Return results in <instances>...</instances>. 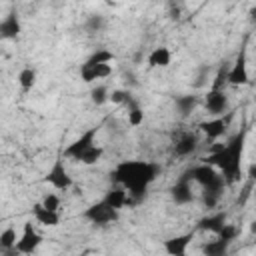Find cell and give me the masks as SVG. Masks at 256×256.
Wrapping results in <instances>:
<instances>
[{"label": "cell", "mask_w": 256, "mask_h": 256, "mask_svg": "<svg viewBox=\"0 0 256 256\" xmlns=\"http://www.w3.org/2000/svg\"><path fill=\"white\" fill-rule=\"evenodd\" d=\"M158 174H160V166L154 164V162H148V160H124L114 168L112 178H114V182L118 186L128 190L132 204H138L146 196L148 186L156 180Z\"/></svg>", "instance_id": "cell-1"}, {"label": "cell", "mask_w": 256, "mask_h": 256, "mask_svg": "<svg viewBox=\"0 0 256 256\" xmlns=\"http://www.w3.org/2000/svg\"><path fill=\"white\" fill-rule=\"evenodd\" d=\"M244 144H246V128L236 132L226 144L214 146L212 152L202 158V162L220 170L226 182H236L242 178V158H244Z\"/></svg>", "instance_id": "cell-2"}, {"label": "cell", "mask_w": 256, "mask_h": 256, "mask_svg": "<svg viewBox=\"0 0 256 256\" xmlns=\"http://www.w3.org/2000/svg\"><path fill=\"white\" fill-rule=\"evenodd\" d=\"M82 216H84L86 220H90L92 224H96V226H106V224H112V222L118 220V210L110 208L104 200H100V202L90 204V206L82 212Z\"/></svg>", "instance_id": "cell-3"}, {"label": "cell", "mask_w": 256, "mask_h": 256, "mask_svg": "<svg viewBox=\"0 0 256 256\" xmlns=\"http://www.w3.org/2000/svg\"><path fill=\"white\" fill-rule=\"evenodd\" d=\"M40 244H42L40 232L34 228L32 222H24L22 234H20V238H18V242H16V250H18L22 256H30V254H34V252L38 250Z\"/></svg>", "instance_id": "cell-4"}, {"label": "cell", "mask_w": 256, "mask_h": 256, "mask_svg": "<svg viewBox=\"0 0 256 256\" xmlns=\"http://www.w3.org/2000/svg\"><path fill=\"white\" fill-rule=\"evenodd\" d=\"M96 136H98V126H90V128H86V130H84L72 144H68V146L64 148V156L76 160L82 152H86L88 148L96 146Z\"/></svg>", "instance_id": "cell-5"}, {"label": "cell", "mask_w": 256, "mask_h": 256, "mask_svg": "<svg viewBox=\"0 0 256 256\" xmlns=\"http://www.w3.org/2000/svg\"><path fill=\"white\" fill-rule=\"evenodd\" d=\"M250 82L248 74V60H246V50L242 48L234 60V64L228 70V84L230 86H246Z\"/></svg>", "instance_id": "cell-6"}, {"label": "cell", "mask_w": 256, "mask_h": 256, "mask_svg": "<svg viewBox=\"0 0 256 256\" xmlns=\"http://www.w3.org/2000/svg\"><path fill=\"white\" fill-rule=\"evenodd\" d=\"M44 180H46L50 186H54L56 190H68V188L74 184V182H72V176L68 174V170H66L62 158H56V160H54V164H52V168H50V172L46 174Z\"/></svg>", "instance_id": "cell-7"}, {"label": "cell", "mask_w": 256, "mask_h": 256, "mask_svg": "<svg viewBox=\"0 0 256 256\" xmlns=\"http://www.w3.org/2000/svg\"><path fill=\"white\" fill-rule=\"evenodd\" d=\"M194 240V230L192 232H184V234H176L172 238L162 240V248L168 256H186L190 242Z\"/></svg>", "instance_id": "cell-8"}, {"label": "cell", "mask_w": 256, "mask_h": 256, "mask_svg": "<svg viewBox=\"0 0 256 256\" xmlns=\"http://www.w3.org/2000/svg\"><path fill=\"white\" fill-rule=\"evenodd\" d=\"M232 116H234V112H228V114H226V118H224V116H216V118L204 120V122H200V124H198V128H200V130H202L210 140H218V138H222V136H224V132H226L228 122L232 120Z\"/></svg>", "instance_id": "cell-9"}, {"label": "cell", "mask_w": 256, "mask_h": 256, "mask_svg": "<svg viewBox=\"0 0 256 256\" xmlns=\"http://www.w3.org/2000/svg\"><path fill=\"white\" fill-rule=\"evenodd\" d=\"M204 108L208 114H212L214 118L216 116H222L228 108V96L224 90H208L206 96H204Z\"/></svg>", "instance_id": "cell-10"}, {"label": "cell", "mask_w": 256, "mask_h": 256, "mask_svg": "<svg viewBox=\"0 0 256 256\" xmlns=\"http://www.w3.org/2000/svg\"><path fill=\"white\" fill-rule=\"evenodd\" d=\"M170 198H172L174 204H178V206L190 204V202L194 200V192H192L190 182L184 180V178H178V180L172 184V188H170Z\"/></svg>", "instance_id": "cell-11"}, {"label": "cell", "mask_w": 256, "mask_h": 256, "mask_svg": "<svg viewBox=\"0 0 256 256\" xmlns=\"http://www.w3.org/2000/svg\"><path fill=\"white\" fill-rule=\"evenodd\" d=\"M224 226H226V212H224V210H220V212H214V214H208V216L200 218V220H198V224H196V230L218 234Z\"/></svg>", "instance_id": "cell-12"}, {"label": "cell", "mask_w": 256, "mask_h": 256, "mask_svg": "<svg viewBox=\"0 0 256 256\" xmlns=\"http://www.w3.org/2000/svg\"><path fill=\"white\" fill-rule=\"evenodd\" d=\"M110 208H114V210H122L124 206H130L132 204V200H130V194H128V190L126 188H122V186H116V188H110L106 194H104V198H102Z\"/></svg>", "instance_id": "cell-13"}, {"label": "cell", "mask_w": 256, "mask_h": 256, "mask_svg": "<svg viewBox=\"0 0 256 256\" xmlns=\"http://www.w3.org/2000/svg\"><path fill=\"white\" fill-rule=\"evenodd\" d=\"M20 30H22L20 28V18H18L16 12H10L8 16L2 18V22H0V38L2 40H14V38H18Z\"/></svg>", "instance_id": "cell-14"}, {"label": "cell", "mask_w": 256, "mask_h": 256, "mask_svg": "<svg viewBox=\"0 0 256 256\" xmlns=\"http://www.w3.org/2000/svg\"><path fill=\"white\" fill-rule=\"evenodd\" d=\"M110 74H112V66L110 64H100V66L82 64L80 66V78H82V82H94V80L106 78Z\"/></svg>", "instance_id": "cell-15"}, {"label": "cell", "mask_w": 256, "mask_h": 256, "mask_svg": "<svg viewBox=\"0 0 256 256\" xmlns=\"http://www.w3.org/2000/svg\"><path fill=\"white\" fill-rule=\"evenodd\" d=\"M32 216H34V220H36L38 224L48 226V228H54V226H58V222H60V214H58V212H52V210H48V208H44L42 202H38V204L32 206Z\"/></svg>", "instance_id": "cell-16"}, {"label": "cell", "mask_w": 256, "mask_h": 256, "mask_svg": "<svg viewBox=\"0 0 256 256\" xmlns=\"http://www.w3.org/2000/svg\"><path fill=\"white\" fill-rule=\"evenodd\" d=\"M146 62H148L150 68H168L170 62H172V52L166 46H158L148 54Z\"/></svg>", "instance_id": "cell-17"}, {"label": "cell", "mask_w": 256, "mask_h": 256, "mask_svg": "<svg viewBox=\"0 0 256 256\" xmlns=\"http://www.w3.org/2000/svg\"><path fill=\"white\" fill-rule=\"evenodd\" d=\"M230 246H232L230 240H224V238L216 236L214 240H210L202 246V256H228Z\"/></svg>", "instance_id": "cell-18"}, {"label": "cell", "mask_w": 256, "mask_h": 256, "mask_svg": "<svg viewBox=\"0 0 256 256\" xmlns=\"http://www.w3.org/2000/svg\"><path fill=\"white\" fill-rule=\"evenodd\" d=\"M196 146H198V136H196L194 132H186V134H182V136L176 140V144H174V154H176V156H188V154H192V152L196 150Z\"/></svg>", "instance_id": "cell-19"}, {"label": "cell", "mask_w": 256, "mask_h": 256, "mask_svg": "<svg viewBox=\"0 0 256 256\" xmlns=\"http://www.w3.org/2000/svg\"><path fill=\"white\" fill-rule=\"evenodd\" d=\"M116 60V54L112 50H106V48H100L96 52H92L84 64H90V66H100V64H110Z\"/></svg>", "instance_id": "cell-20"}, {"label": "cell", "mask_w": 256, "mask_h": 256, "mask_svg": "<svg viewBox=\"0 0 256 256\" xmlns=\"http://www.w3.org/2000/svg\"><path fill=\"white\" fill-rule=\"evenodd\" d=\"M174 104H176V110H178L182 116H188V114L196 108L198 98H196L194 94H184V96H178V98L174 100Z\"/></svg>", "instance_id": "cell-21"}, {"label": "cell", "mask_w": 256, "mask_h": 256, "mask_svg": "<svg viewBox=\"0 0 256 256\" xmlns=\"http://www.w3.org/2000/svg\"><path fill=\"white\" fill-rule=\"evenodd\" d=\"M102 156H104V148L102 146H92V148H88L86 152H82L76 160L80 162V164H86V166H90V164H96V162H100L102 160Z\"/></svg>", "instance_id": "cell-22"}, {"label": "cell", "mask_w": 256, "mask_h": 256, "mask_svg": "<svg viewBox=\"0 0 256 256\" xmlns=\"http://www.w3.org/2000/svg\"><path fill=\"white\" fill-rule=\"evenodd\" d=\"M18 84L24 92L32 90L34 84H36V70L34 68H22L20 74H18Z\"/></svg>", "instance_id": "cell-23"}, {"label": "cell", "mask_w": 256, "mask_h": 256, "mask_svg": "<svg viewBox=\"0 0 256 256\" xmlns=\"http://www.w3.org/2000/svg\"><path fill=\"white\" fill-rule=\"evenodd\" d=\"M144 122V110L138 106V102L134 98H130L128 102V124L130 126H140Z\"/></svg>", "instance_id": "cell-24"}, {"label": "cell", "mask_w": 256, "mask_h": 256, "mask_svg": "<svg viewBox=\"0 0 256 256\" xmlns=\"http://www.w3.org/2000/svg\"><path fill=\"white\" fill-rule=\"evenodd\" d=\"M16 242H18L16 230L14 228H4L2 234H0V248L2 250H12V248H16Z\"/></svg>", "instance_id": "cell-25"}, {"label": "cell", "mask_w": 256, "mask_h": 256, "mask_svg": "<svg viewBox=\"0 0 256 256\" xmlns=\"http://www.w3.org/2000/svg\"><path fill=\"white\" fill-rule=\"evenodd\" d=\"M90 100H92L96 106L106 104V102L110 100V92H108V88H106L104 84H100V86L92 88V90H90Z\"/></svg>", "instance_id": "cell-26"}, {"label": "cell", "mask_w": 256, "mask_h": 256, "mask_svg": "<svg viewBox=\"0 0 256 256\" xmlns=\"http://www.w3.org/2000/svg\"><path fill=\"white\" fill-rule=\"evenodd\" d=\"M228 70H230V66H226V64H222V66L218 68L216 78H214L210 90H224V86L228 84Z\"/></svg>", "instance_id": "cell-27"}, {"label": "cell", "mask_w": 256, "mask_h": 256, "mask_svg": "<svg viewBox=\"0 0 256 256\" xmlns=\"http://www.w3.org/2000/svg\"><path fill=\"white\" fill-rule=\"evenodd\" d=\"M130 98H132V94L126 92V90H112L110 92V102L112 104H128Z\"/></svg>", "instance_id": "cell-28"}, {"label": "cell", "mask_w": 256, "mask_h": 256, "mask_svg": "<svg viewBox=\"0 0 256 256\" xmlns=\"http://www.w3.org/2000/svg\"><path fill=\"white\" fill-rule=\"evenodd\" d=\"M42 206L48 208V210H52V212H58V208H60V198H58L56 194L48 192V194L42 198Z\"/></svg>", "instance_id": "cell-29"}, {"label": "cell", "mask_w": 256, "mask_h": 256, "mask_svg": "<svg viewBox=\"0 0 256 256\" xmlns=\"http://www.w3.org/2000/svg\"><path fill=\"white\" fill-rule=\"evenodd\" d=\"M86 26H88L90 30H100V28L104 26V18H102L100 14L90 16V18H88V22H86Z\"/></svg>", "instance_id": "cell-30"}, {"label": "cell", "mask_w": 256, "mask_h": 256, "mask_svg": "<svg viewBox=\"0 0 256 256\" xmlns=\"http://www.w3.org/2000/svg\"><path fill=\"white\" fill-rule=\"evenodd\" d=\"M248 178H250V180H256V164H252V166L248 168Z\"/></svg>", "instance_id": "cell-31"}, {"label": "cell", "mask_w": 256, "mask_h": 256, "mask_svg": "<svg viewBox=\"0 0 256 256\" xmlns=\"http://www.w3.org/2000/svg\"><path fill=\"white\" fill-rule=\"evenodd\" d=\"M250 18H252V22H256V6L250 8Z\"/></svg>", "instance_id": "cell-32"}, {"label": "cell", "mask_w": 256, "mask_h": 256, "mask_svg": "<svg viewBox=\"0 0 256 256\" xmlns=\"http://www.w3.org/2000/svg\"><path fill=\"white\" fill-rule=\"evenodd\" d=\"M250 232H254V234H256V220L250 224Z\"/></svg>", "instance_id": "cell-33"}, {"label": "cell", "mask_w": 256, "mask_h": 256, "mask_svg": "<svg viewBox=\"0 0 256 256\" xmlns=\"http://www.w3.org/2000/svg\"><path fill=\"white\" fill-rule=\"evenodd\" d=\"M74 256H86V252H80V254H74Z\"/></svg>", "instance_id": "cell-34"}, {"label": "cell", "mask_w": 256, "mask_h": 256, "mask_svg": "<svg viewBox=\"0 0 256 256\" xmlns=\"http://www.w3.org/2000/svg\"><path fill=\"white\" fill-rule=\"evenodd\" d=\"M254 200H256V188H254Z\"/></svg>", "instance_id": "cell-35"}]
</instances>
